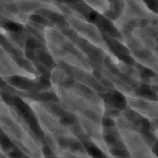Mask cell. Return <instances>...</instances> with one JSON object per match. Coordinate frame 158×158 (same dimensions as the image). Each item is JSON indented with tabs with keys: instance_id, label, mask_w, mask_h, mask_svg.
<instances>
[{
	"instance_id": "obj_1",
	"label": "cell",
	"mask_w": 158,
	"mask_h": 158,
	"mask_svg": "<svg viewBox=\"0 0 158 158\" xmlns=\"http://www.w3.org/2000/svg\"><path fill=\"white\" fill-rule=\"evenodd\" d=\"M0 131L25 156L46 158L41 141L27 122L3 100L0 101Z\"/></svg>"
},
{
	"instance_id": "obj_2",
	"label": "cell",
	"mask_w": 158,
	"mask_h": 158,
	"mask_svg": "<svg viewBox=\"0 0 158 158\" xmlns=\"http://www.w3.org/2000/svg\"><path fill=\"white\" fill-rule=\"evenodd\" d=\"M20 98L33 110L48 144L65 148L85 149L82 142L72 128L64 124L60 118L49 110L41 101L29 97Z\"/></svg>"
},
{
	"instance_id": "obj_3",
	"label": "cell",
	"mask_w": 158,
	"mask_h": 158,
	"mask_svg": "<svg viewBox=\"0 0 158 158\" xmlns=\"http://www.w3.org/2000/svg\"><path fill=\"white\" fill-rule=\"evenodd\" d=\"M43 32L46 49L57 64L62 62L71 68L93 72L86 55L60 29L49 25Z\"/></svg>"
},
{
	"instance_id": "obj_4",
	"label": "cell",
	"mask_w": 158,
	"mask_h": 158,
	"mask_svg": "<svg viewBox=\"0 0 158 158\" xmlns=\"http://www.w3.org/2000/svg\"><path fill=\"white\" fill-rule=\"evenodd\" d=\"M65 20L75 33L89 43L102 46V39L97 28L93 24L74 14H64Z\"/></svg>"
},
{
	"instance_id": "obj_5",
	"label": "cell",
	"mask_w": 158,
	"mask_h": 158,
	"mask_svg": "<svg viewBox=\"0 0 158 158\" xmlns=\"http://www.w3.org/2000/svg\"><path fill=\"white\" fill-rule=\"evenodd\" d=\"M23 76L30 78H36L38 77L22 67L14 59V57L0 44V76Z\"/></svg>"
},
{
	"instance_id": "obj_6",
	"label": "cell",
	"mask_w": 158,
	"mask_h": 158,
	"mask_svg": "<svg viewBox=\"0 0 158 158\" xmlns=\"http://www.w3.org/2000/svg\"><path fill=\"white\" fill-rule=\"evenodd\" d=\"M48 145L57 158H94L86 149L65 148L54 144Z\"/></svg>"
},
{
	"instance_id": "obj_7",
	"label": "cell",
	"mask_w": 158,
	"mask_h": 158,
	"mask_svg": "<svg viewBox=\"0 0 158 158\" xmlns=\"http://www.w3.org/2000/svg\"><path fill=\"white\" fill-rule=\"evenodd\" d=\"M88 6L99 12H102L105 10V0H82Z\"/></svg>"
},
{
	"instance_id": "obj_8",
	"label": "cell",
	"mask_w": 158,
	"mask_h": 158,
	"mask_svg": "<svg viewBox=\"0 0 158 158\" xmlns=\"http://www.w3.org/2000/svg\"><path fill=\"white\" fill-rule=\"evenodd\" d=\"M0 158H10L9 155L3 150H0Z\"/></svg>"
},
{
	"instance_id": "obj_9",
	"label": "cell",
	"mask_w": 158,
	"mask_h": 158,
	"mask_svg": "<svg viewBox=\"0 0 158 158\" xmlns=\"http://www.w3.org/2000/svg\"><path fill=\"white\" fill-rule=\"evenodd\" d=\"M153 151L158 156V142L156 143L153 146Z\"/></svg>"
},
{
	"instance_id": "obj_10",
	"label": "cell",
	"mask_w": 158,
	"mask_h": 158,
	"mask_svg": "<svg viewBox=\"0 0 158 158\" xmlns=\"http://www.w3.org/2000/svg\"><path fill=\"white\" fill-rule=\"evenodd\" d=\"M1 149H2V148H1V147L0 146V150H1Z\"/></svg>"
}]
</instances>
